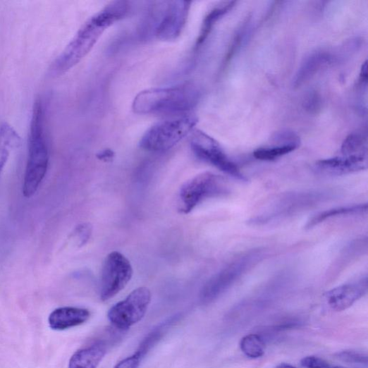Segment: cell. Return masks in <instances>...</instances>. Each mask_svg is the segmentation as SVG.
<instances>
[{"mask_svg":"<svg viewBox=\"0 0 368 368\" xmlns=\"http://www.w3.org/2000/svg\"><path fill=\"white\" fill-rule=\"evenodd\" d=\"M142 360L134 354L118 362L114 368H137Z\"/></svg>","mask_w":368,"mask_h":368,"instance_id":"obj_29","label":"cell"},{"mask_svg":"<svg viewBox=\"0 0 368 368\" xmlns=\"http://www.w3.org/2000/svg\"><path fill=\"white\" fill-rule=\"evenodd\" d=\"M190 8L189 2L169 3L156 29L158 38L164 41L176 39L185 26Z\"/></svg>","mask_w":368,"mask_h":368,"instance_id":"obj_11","label":"cell"},{"mask_svg":"<svg viewBox=\"0 0 368 368\" xmlns=\"http://www.w3.org/2000/svg\"><path fill=\"white\" fill-rule=\"evenodd\" d=\"M276 368H298V367H294V366L287 364V363H281L279 365H278Z\"/></svg>","mask_w":368,"mask_h":368,"instance_id":"obj_31","label":"cell"},{"mask_svg":"<svg viewBox=\"0 0 368 368\" xmlns=\"http://www.w3.org/2000/svg\"><path fill=\"white\" fill-rule=\"evenodd\" d=\"M133 269L122 253L110 252L104 262L101 272L100 298L106 302L115 298L130 281Z\"/></svg>","mask_w":368,"mask_h":368,"instance_id":"obj_8","label":"cell"},{"mask_svg":"<svg viewBox=\"0 0 368 368\" xmlns=\"http://www.w3.org/2000/svg\"><path fill=\"white\" fill-rule=\"evenodd\" d=\"M367 159L339 157L320 160L315 164V170L325 176H343L366 169Z\"/></svg>","mask_w":368,"mask_h":368,"instance_id":"obj_13","label":"cell"},{"mask_svg":"<svg viewBox=\"0 0 368 368\" xmlns=\"http://www.w3.org/2000/svg\"><path fill=\"white\" fill-rule=\"evenodd\" d=\"M330 368H347L343 366H335V367H330Z\"/></svg>","mask_w":368,"mask_h":368,"instance_id":"obj_32","label":"cell"},{"mask_svg":"<svg viewBox=\"0 0 368 368\" xmlns=\"http://www.w3.org/2000/svg\"><path fill=\"white\" fill-rule=\"evenodd\" d=\"M298 147L295 144H278L257 149L253 153V156L261 161H271L295 151Z\"/></svg>","mask_w":368,"mask_h":368,"instance_id":"obj_20","label":"cell"},{"mask_svg":"<svg viewBox=\"0 0 368 368\" xmlns=\"http://www.w3.org/2000/svg\"><path fill=\"white\" fill-rule=\"evenodd\" d=\"M367 289V277L365 276L330 290L326 293V301L333 310L343 312L363 298Z\"/></svg>","mask_w":368,"mask_h":368,"instance_id":"obj_12","label":"cell"},{"mask_svg":"<svg viewBox=\"0 0 368 368\" xmlns=\"http://www.w3.org/2000/svg\"><path fill=\"white\" fill-rule=\"evenodd\" d=\"M151 302V290L146 287L137 288L109 310L108 319L120 330L129 329L144 318Z\"/></svg>","mask_w":368,"mask_h":368,"instance_id":"obj_9","label":"cell"},{"mask_svg":"<svg viewBox=\"0 0 368 368\" xmlns=\"http://www.w3.org/2000/svg\"><path fill=\"white\" fill-rule=\"evenodd\" d=\"M305 104L306 109L309 111L317 112V110L319 109L321 106L319 95L315 92L309 94L305 101Z\"/></svg>","mask_w":368,"mask_h":368,"instance_id":"obj_28","label":"cell"},{"mask_svg":"<svg viewBox=\"0 0 368 368\" xmlns=\"http://www.w3.org/2000/svg\"><path fill=\"white\" fill-rule=\"evenodd\" d=\"M90 317V312L86 309L73 307H59L49 315V324L53 330L63 331L83 324Z\"/></svg>","mask_w":368,"mask_h":368,"instance_id":"obj_14","label":"cell"},{"mask_svg":"<svg viewBox=\"0 0 368 368\" xmlns=\"http://www.w3.org/2000/svg\"><path fill=\"white\" fill-rule=\"evenodd\" d=\"M21 145V138L17 131L8 123L0 125V147L11 151L18 149Z\"/></svg>","mask_w":368,"mask_h":368,"instance_id":"obj_24","label":"cell"},{"mask_svg":"<svg viewBox=\"0 0 368 368\" xmlns=\"http://www.w3.org/2000/svg\"><path fill=\"white\" fill-rule=\"evenodd\" d=\"M200 94L192 85L154 88L140 92L133 103L137 114H178L190 111L198 103Z\"/></svg>","mask_w":368,"mask_h":368,"instance_id":"obj_3","label":"cell"},{"mask_svg":"<svg viewBox=\"0 0 368 368\" xmlns=\"http://www.w3.org/2000/svg\"><path fill=\"white\" fill-rule=\"evenodd\" d=\"M331 58L324 52L311 55L299 69L294 85L299 86L310 79L324 66L329 63Z\"/></svg>","mask_w":368,"mask_h":368,"instance_id":"obj_17","label":"cell"},{"mask_svg":"<svg viewBox=\"0 0 368 368\" xmlns=\"http://www.w3.org/2000/svg\"><path fill=\"white\" fill-rule=\"evenodd\" d=\"M367 250V238L354 240L348 244L344 248L338 262L336 263L333 272L339 273L342 268H345L350 262L355 260L358 256L366 252Z\"/></svg>","mask_w":368,"mask_h":368,"instance_id":"obj_19","label":"cell"},{"mask_svg":"<svg viewBox=\"0 0 368 368\" xmlns=\"http://www.w3.org/2000/svg\"><path fill=\"white\" fill-rule=\"evenodd\" d=\"M336 357L338 360L351 364H367L368 357L366 353L355 351L345 350L336 354Z\"/></svg>","mask_w":368,"mask_h":368,"instance_id":"obj_25","label":"cell"},{"mask_svg":"<svg viewBox=\"0 0 368 368\" xmlns=\"http://www.w3.org/2000/svg\"><path fill=\"white\" fill-rule=\"evenodd\" d=\"M192 150L201 161L209 164L235 179L245 182L246 176L225 154L219 144L207 134L197 131L191 140Z\"/></svg>","mask_w":368,"mask_h":368,"instance_id":"obj_10","label":"cell"},{"mask_svg":"<svg viewBox=\"0 0 368 368\" xmlns=\"http://www.w3.org/2000/svg\"><path fill=\"white\" fill-rule=\"evenodd\" d=\"M265 345L262 337L255 334L245 336L240 343L241 351L252 359L262 357L265 353Z\"/></svg>","mask_w":368,"mask_h":368,"instance_id":"obj_21","label":"cell"},{"mask_svg":"<svg viewBox=\"0 0 368 368\" xmlns=\"http://www.w3.org/2000/svg\"><path fill=\"white\" fill-rule=\"evenodd\" d=\"M106 352L103 344H96L80 349L70 358L68 368H97Z\"/></svg>","mask_w":368,"mask_h":368,"instance_id":"obj_15","label":"cell"},{"mask_svg":"<svg viewBox=\"0 0 368 368\" xmlns=\"http://www.w3.org/2000/svg\"><path fill=\"white\" fill-rule=\"evenodd\" d=\"M127 2L110 4L91 17L56 59L50 68L51 75L59 76L78 65L92 49L104 32L128 13Z\"/></svg>","mask_w":368,"mask_h":368,"instance_id":"obj_1","label":"cell"},{"mask_svg":"<svg viewBox=\"0 0 368 368\" xmlns=\"http://www.w3.org/2000/svg\"><path fill=\"white\" fill-rule=\"evenodd\" d=\"M171 323V321H168L155 328L152 332L142 341L135 354L142 360L162 338L166 329Z\"/></svg>","mask_w":368,"mask_h":368,"instance_id":"obj_23","label":"cell"},{"mask_svg":"<svg viewBox=\"0 0 368 368\" xmlns=\"http://www.w3.org/2000/svg\"><path fill=\"white\" fill-rule=\"evenodd\" d=\"M301 364L305 368H330L324 360L316 356H307L301 360Z\"/></svg>","mask_w":368,"mask_h":368,"instance_id":"obj_27","label":"cell"},{"mask_svg":"<svg viewBox=\"0 0 368 368\" xmlns=\"http://www.w3.org/2000/svg\"><path fill=\"white\" fill-rule=\"evenodd\" d=\"M360 79H361V82H364L365 84L367 83V61H365L362 66Z\"/></svg>","mask_w":368,"mask_h":368,"instance_id":"obj_30","label":"cell"},{"mask_svg":"<svg viewBox=\"0 0 368 368\" xmlns=\"http://www.w3.org/2000/svg\"><path fill=\"white\" fill-rule=\"evenodd\" d=\"M341 152L345 157L367 159L366 137L360 133L350 134L344 140Z\"/></svg>","mask_w":368,"mask_h":368,"instance_id":"obj_18","label":"cell"},{"mask_svg":"<svg viewBox=\"0 0 368 368\" xmlns=\"http://www.w3.org/2000/svg\"><path fill=\"white\" fill-rule=\"evenodd\" d=\"M49 163V152L45 133L43 102L37 99L33 104L28 142V157L24 174L23 195L32 197L45 178Z\"/></svg>","mask_w":368,"mask_h":368,"instance_id":"obj_2","label":"cell"},{"mask_svg":"<svg viewBox=\"0 0 368 368\" xmlns=\"http://www.w3.org/2000/svg\"><path fill=\"white\" fill-rule=\"evenodd\" d=\"M264 256L266 251L257 248L237 257L209 281L202 290V300L209 303L222 295L247 272L261 262Z\"/></svg>","mask_w":368,"mask_h":368,"instance_id":"obj_6","label":"cell"},{"mask_svg":"<svg viewBox=\"0 0 368 368\" xmlns=\"http://www.w3.org/2000/svg\"><path fill=\"white\" fill-rule=\"evenodd\" d=\"M235 2H228L221 5L211 11L204 19L203 27L197 42V44H202L207 39L214 23L223 16L231 10Z\"/></svg>","mask_w":368,"mask_h":368,"instance_id":"obj_22","label":"cell"},{"mask_svg":"<svg viewBox=\"0 0 368 368\" xmlns=\"http://www.w3.org/2000/svg\"><path fill=\"white\" fill-rule=\"evenodd\" d=\"M197 122V118L193 116H183L160 122L147 130L140 140V147L150 152H167L186 137Z\"/></svg>","mask_w":368,"mask_h":368,"instance_id":"obj_4","label":"cell"},{"mask_svg":"<svg viewBox=\"0 0 368 368\" xmlns=\"http://www.w3.org/2000/svg\"><path fill=\"white\" fill-rule=\"evenodd\" d=\"M328 198L327 192L317 191L283 194L252 218L250 223L257 226L269 224L315 207Z\"/></svg>","mask_w":368,"mask_h":368,"instance_id":"obj_5","label":"cell"},{"mask_svg":"<svg viewBox=\"0 0 368 368\" xmlns=\"http://www.w3.org/2000/svg\"><path fill=\"white\" fill-rule=\"evenodd\" d=\"M225 179L211 172L202 173L187 181L179 193V210L190 213L204 200L226 194Z\"/></svg>","mask_w":368,"mask_h":368,"instance_id":"obj_7","label":"cell"},{"mask_svg":"<svg viewBox=\"0 0 368 368\" xmlns=\"http://www.w3.org/2000/svg\"><path fill=\"white\" fill-rule=\"evenodd\" d=\"M367 204H360L352 206L341 207L333 209H327L319 212L313 216L306 225L307 229H311L322 223L324 221L338 217L353 215H361L367 213Z\"/></svg>","mask_w":368,"mask_h":368,"instance_id":"obj_16","label":"cell"},{"mask_svg":"<svg viewBox=\"0 0 368 368\" xmlns=\"http://www.w3.org/2000/svg\"><path fill=\"white\" fill-rule=\"evenodd\" d=\"M92 234V228L88 224L79 226L73 232V238L78 240V244L82 246L89 240Z\"/></svg>","mask_w":368,"mask_h":368,"instance_id":"obj_26","label":"cell"}]
</instances>
